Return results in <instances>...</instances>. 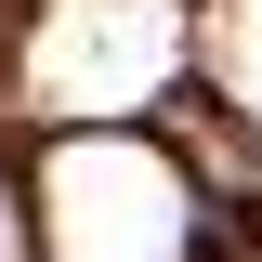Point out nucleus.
<instances>
[{"label": "nucleus", "mask_w": 262, "mask_h": 262, "mask_svg": "<svg viewBox=\"0 0 262 262\" xmlns=\"http://www.w3.org/2000/svg\"><path fill=\"white\" fill-rule=\"evenodd\" d=\"M27 223H39V262H196V184H184V158L92 118L66 144H39Z\"/></svg>", "instance_id": "f257e3e1"}, {"label": "nucleus", "mask_w": 262, "mask_h": 262, "mask_svg": "<svg viewBox=\"0 0 262 262\" xmlns=\"http://www.w3.org/2000/svg\"><path fill=\"white\" fill-rule=\"evenodd\" d=\"M184 53H196V13L184 0H39L27 13V53H13V92H27L39 118L92 131V118L170 105Z\"/></svg>", "instance_id": "f03ea898"}, {"label": "nucleus", "mask_w": 262, "mask_h": 262, "mask_svg": "<svg viewBox=\"0 0 262 262\" xmlns=\"http://www.w3.org/2000/svg\"><path fill=\"white\" fill-rule=\"evenodd\" d=\"M196 53H210L223 105L262 131V0H210V13H196Z\"/></svg>", "instance_id": "7ed1b4c3"}, {"label": "nucleus", "mask_w": 262, "mask_h": 262, "mask_svg": "<svg viewBox=\"0 0 262 262\" xmlns=\"http://www.w3.org/2000/svg\"><path fill=\"white\" fill-rule=\"evenodd\" d=\"M27 249H39V223H27V196L0 184V262H27Z\"/></svg>", "instance_id": "20e7f679"}]
</instances>
